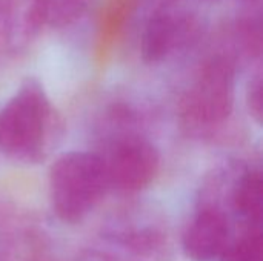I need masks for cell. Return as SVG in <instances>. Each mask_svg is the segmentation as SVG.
<instances>
[{"mask_svg":"<svg viewBox=\"0 0 263 261\" xmlns=\"http://www.w3.org/2000/svg\"><path fill=\"white\" fill-rule=\"evenodd\" d=\"M234 42L236 46L250 58L260 55L262 32L259 14H247L237 18L234 26Z\"/></svg>","mask_w":263,"mask_h":261,"instance_id":"9","label":"cell"},{"mask_svg":"<svg viewBox=\"0 0 263 261\" xmlns=\"http://www.w3.org/2000/svg\"><path fill=\"white\" fill-rule=\"evenodd\" d=\"M199 18L183 0H162L148 15L140 54L145 63L157 65L186 48L197 38Z\"/></svg>","mask_w":263,"mask_h":261,"instance_id":"5","label":"cell"},{"mask_svg":"<svg viewBox=\"0 0 263 261\" xmlns=\"http://www.w3.org/2000/svg\"><path fill=\"white\" fill-rule=\"evenodd\" d=\"M74 261H136L112 249H86L82 251Z\"/></svg>","mask_w":263,"mask_h":261,"instance_id":"11","label":"cell"},{"mask_svg":"<svg viewBox=\"0 0 263 261\" xmlns=\"http://www.w3.org/2000/svg\"><path fill=\"white\" fill-rule=\"evenodd\" d=\"M247 2H254V0H247Z\"/></svg>","mask_w":263,"mask_h":261,"instance_id":"12","label":"cell"},{"mask_svg":"<svg viewBox=\"0 0 263 261\" xmlns=\"http://www.w3.org/2000/svg\"><path fill=\"white\" fill-rule=\"evenodd\" d=\"M49 200L54 215L65 225H79L109 191L103 162L97 152L69 151L49 168Z\"/></svg>","mask_w":263,"mask_h":261,"instance_id":"2","label":"cell"},{"mask_svg":"<svg viewBox=\"0 0 263 261\" xmlns=\"http://www.w3.org/2000/svg\"><path fill=\"white\" fill-rule=\"evenodd\" d=\"M63 135V122L43 85L29 77L0 109V151L9 160L37 165L48 158Z\"/></svg>","mask_w":263,"mask_h":261,"instance_id":"1","label":"cell"},{"mask_svg":"<svg viewBox=\"0 0 263 261\" xmlns=\"http://www.w3.org/2000/svg\"><path fill=\"white\" fill-rule=\"evenodd\" d=\"M239 232L228 209L219 200L200 194L182 234V251L191 261H223Z\"/></svg>","mask_w":263,"mask_h":261,"instance_id":"6","label":"cell"},{"mask_svg":"<svg viewBox=\"0 0 263 261\" xmlns=\"http://www.w3.org/2000/svg\"><path fill=\"white\" fill-rule=\"evenodd\" d=\"M103 162L109 189L134 194L146 189L159 175L160 154L137 129L112 131L105 145Z\"/></svg>","mask_w":263,"mask_h":261,"instance_id":"4","label":"cell"},{"mask_svg":"<svg viewBox=\"0 0 263 261\" xmlns=\"http://www.w3.org/2000/svg\"><path fill=\"white\" fill-rule=\"evenodd\" d=\"M43 26L65 28L79 22L96 0H37Z\"/></svg>","mask_w":263,"mask_h":261,"instance_id":"8","label":"cell"},{"mask_svg":"<svg viewBox=\"0 0 263 261\" xmlns=\"http://www.w3.org/2000/svg\"><path fill=\"white\" fill-rule=\"evenodd\" d=\"M102 237L112 251L136 261L160 257L168 246L163 225L140 209H126L114 215L105 225Z\"/></svg>","mask_w":263,"mask_h":261,"instance_id":"7","label":"cell"},{"mask_svg":"<svg viewBox=\"0 0 263 261\" xmlns=\"http://www.w3.org/2000/svg\"><path fill=\"white\" fill-rule=\"evenodd\" d=\"M236 98V60L214 54L197 69L179 102L182 125L194 134H205L228 122Z\"/></svg>","mask_w":263,"mask_h":261,"instance_id":"3","label":"cell"},{"mask_svg":"<svg viewBox=\"0 0 263 261\" xmlns=\"http://www.w3.org/2000/svg\"><path fill=\"white\" fill-rule=\"evenodd\" d=\"M247 108L250 115L254 118L257 125L262 123L263 115V102H262V72L257 69L247 86Z\"/></svg>","mask_w":263,"mask_h":261,"instance_id":"10","label":"cell"}]
</instances>
